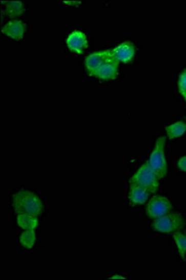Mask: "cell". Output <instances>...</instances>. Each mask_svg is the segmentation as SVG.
Listing matches in <instances>:
<instances>
[{"label": "cell", "mask_w": 186, "mask_h": 280, "mask_svg": "<svg viewBox=\"0 0 186 280\" xmlns=\"http://www.w3.org/2000/svg\"><path fill=\"white\" fill-rule=\"evenodd\" d=\"M12 206L17 214H30L39 216L43 210V202L32 191L22 190L12 196Z\"/></svg>", "instance_id": "obj_1"}, {"label": "cell", "mask_w": 186, "mask_h": 280, "mask_svg": "<svg viewBox=\"0 0 186 280\" xmlns=\"http://www.w3.org/2000/svg\"><path fill=\"white\" fill-rule=\"evenodd\" d=\"M67 46L71 52L82 53L88 46V40L84 32L76 30L71 32L67 38Z\"/></svg>", "instance_id": "obj_7"}, {"label": "cell", "mask_w": 186, "mask_h": 280, "mask_svg": "<svg viewBox=\"0 0 186 280\" xmlns=\"http://www.w3.org/2000/svg\"><path fill=\"white\" fill-rule=\"evenodd\" d=\"M148 196H149V192L143 188L133 186L131 187L130 193H129V200L132 205H142L147 200Z\"/></svg>", "instance_id": "obj_12"}, {"label": "cell", "mask_w": 186, "mask_h": 280, "mask_svg": "<svg viewBox=\"0 0 186 280\" xmlns=\"http://www.w3.org/2000/svg\"><path fill=\"white\" fill-rule=\"evenodd\" d=\"M172 209L171 202L164 196H155L146 207V213L152 219L164 216Z\"/></svg>", "instance_id": "obj_6"}, {"label": "cell", "mask_w": 186, "mask_h": 280, "mask_svg": "<svg viewBox=\"0 0 186 280\" xmlns=\"http://www.w3.org/2000/svg\"><path fill=\"white\" fill-rule=\"evenodd\" d=\"M108 52H109V50L100 51V52L91 53L89 56H87V58L85 60V67H86V69L89 74L94 76L96 69L106 57Z\"/></svg>", "instance_id": "obj_10"}, {"label": "cell", "mask_w": 186, "mask_h": 280, "mask_svg": "<svg viewBox=\"0 0 186 280\" xmlns=\"http://www.w3.org/2000/svg\"><path fill=\"white\" fill-rule=\"evenodd\" d=\"M177 165H178V167H179L181 171L186 172V156L181 157V158L178 161V164H177Z\"/></svg>", "instance_id": "obj_18"}, {"label": "cell", "mask_w": 186, "mask_h": 280, "mask_svg": "<svg viewBox=\"0 0 186 280\" xmlns=\"http://www.w3.org/2000/svg\"><path fill=\"white\" fill-rule=\"evenodd\" d=\"M179 91L186 101V69L181 72L179 78Z\"/></svg>", "instance_id": "obj_17"}, {"label": "cell", "mask_w": 186, "mask_h": 280, "mask_svg": "<svg viewBox=\"0 0 186 280\" xmlns=\"http://www.w3.org/2000/svg\"><path fill=\"white\" fill-rule=\"evenodd\" d=\"M166 139L164 137L157 139L155 147L151 154L148 164L158 179H163L168 173V164L165 156Z\"/></svg>", "instance_id": "obj_3"}, {"label": "cell", "mask_w": 186, "mask_h": 280, "mask_svg": "<svg viewBox=\"0 0 186 280\" xmlns=\"http://www.w3.org/2000/svg\"><path fill=\"white\" fill-rule=\"evenodd\" d=\"M158 178L154 173V170L151 168L148 162L142 164L136 174L130 180V186H138L147 190L149 193L156 192L159 188Z\"/></svg>", "instance_id": "obj_2"}, {"label": "cell", "mask_w": 186, "mask_h": 280, "mask_svg": "<svg viewBox=\"0 0 186 280\" xmlns=\"http://www.w3.org/2000/svg\"><path fill=\"white\" fill-rule=\"evenodd\" d=\"M22 246L26 249H32L36 242V233L34 230H27L19 238Z\"/></svg>", "instance_id": "obj_15"}, {"label": "cell", "mask_w": 186, "mask_h": 280, "mask_svg": "<svg viewBox=\"0 0 186 280\" xmlns=\"http://www.w3.org/2000/svg\"><path fill=\"white\" fill-rule=\"evenodd\" d=\"M1 31L7 37H11L14 40H20L26 34L27 27L22 21L12 20L7 23L5 26L2 27Z\"/></svg>", "instance_id": "obj_9"}, {"label": "cell", "mask_w": 186, "mask_h": 280, "mask_svg": "<svg viewBox=\"0 0 186 280\" xmlns=\"http://www.w3.org/2000/svg\"><path fill=\"white\" fill-rule=\"evenodd\" d=\"M118 74V62L113 57L112 51L109 50L105 59L97 68L94 76L103 80L116 79Z\"/></svg>", "instance_id": "obj_5"}, {"label": "cell", "mask_w": 186, "mask_h": 280, "mask_svg": "<svg viewBox=\"0 0 186 280\" xmlns=\"http://www.w3.org/2000/svg\"><path fill=\"white\" fill-rule=\"evenodd\" d=\"M173 238L179 250V253L181 255V258L184 259L186 254V235L177 231L175 233H173Z\"/></svg>", "instance_id": "obj_16"}, {"label": "cell", "mask_w": 186, "mask_h": 280, "mask_svg": "<svg viewBox=\"0 0 186 280\" xmlns=\"http://www.w3.org/2000/svg\"><path fill=\"white\" fill-rule=\"evenodd\" d=\"M112 279H126V277H123L122 275H113L112 276Z\"/></svg>", "instance_id": "obj_19"}, {"label": "cell", "mask_w": 186, "mask_h": 280, "mask_svg": "<svg viewBox=\"0 0 186 280\" xmlns=\"http://www.w3.org/2000/svg\"><path fill=\"white\" fill-rule=\"evenodd\" d=\"M17 224L24 230H35L38 226L37 216L30 214H18Z\"/></svg>", "instance_id": "obj_11"}, {"label": "cell", "mask_w": 186, "mask_h": 280, "mask_svg": "<svg viewBox=\"0 0 186 280\" xmlns=\"http://www.w3.org/2000/svg\"><path fill=\"white\" fill-rule=\"evenodd\" d=\"M25 11V6L22 1H7L4 13L9 17L21 16Z\"/></svg>", "instance_id": "obj_13"}, {"label": "cell", "mask_w": 186, "mask_h": 280, "mask_svg": "<svg viewBox=\"0 0 186 280\" xmlns=\"http://www.w3.org/2000/svg\"><path fill=\"white\" fill-rule=\"evenodd\" d=\"M166 132L170 139L180 138L186 132V123L183 122H174L166 128Z\"/></svg>", "instance_id": "obj_14"}, {"label": "cell", "mask_w": 186, "mask_h": 280, "mask_svg": "<svg viewBox=\"0 0 186 280\" xmlns=\"http://www.w3.org/2000/svg\"><path fill=\"white\" fill-rule=\"evenodd\" d=\"M113 57L116 59L118 63H129L133 60L136 49L134 47L133 44L129 41H126L118 45L117 47L112 50Z\"/></svg>", "instance_id": "obj_8"}, {"label": "cell", "mask_w": 186, "mask_h": 280, "mask_svg": "<svg viewBox=\"0 0 186 280\" xmlns=\"http://www.w3.org/2000/svg\"><path fill=\"white\" fill-rule=\"evenodd\" d=\"M184 225V219L180 213L171 212L164 216L155 219L153 222V229L162 233H175Z\"/></svg>", "instance_id": "obj_4"}]
</instances>
